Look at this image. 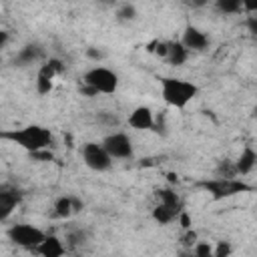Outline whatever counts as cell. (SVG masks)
<instances>
[{
    "label": "cell",
    "mask_w": 257,
    "mask_h": 257,
    "mask_svg": "<svg viewBox=\"0 0 257 257\" xmlns=\"http://www.w3.org/2000/svg\"><path fill=\"white\" fill-rule=\"evenodd\" d=\"M2 139L12 141L14 145L22 147L28 153H34V151H40V149H50L54 145L52 131L46 128V126H40V124H28V126H22V128L4 131Z\"/></svg>",
    "instance_id": "obj_1"
},
{
    "label": "cell",
    "mask_w": 257,
    "mask_h": 257,
    "mask_svg": "<svg viewBox=\"0 0 257 257\" xmlns=\"http://www.w3.org/2000/svg\"><path fill=\"white\" fill-rule=\"evenodd\" d=\"M199 86L177 76H165L161 78V96L169 106L185 108L193 98H197Z\"/></svg>",
    "instance_id": "obj_2"
},
{
    "label": "cell",
    "mask_w": 257,
    "mask_h": 257,
    "mask_svg": "<svg viewBox=\"0 0 257 257\" xmlns=\"http://www.w3.org/2000/svg\"><path fill=\"white\" fill-rule=\"evenodd\" d=\"M199 187L205 189L215 201H223V199H229L233 195L251 191V187L237 177H215L209 181H201Z\"/></svg>",
    "instance_id": "obj_3"
},
{
    "label": "cell",
    "mask_w": 257,
    "mask_h": 257,
    "mask_svg": "<svg viewBox=\"0 0 257 257\" xmlns=\"http://www.w3.org/2000/svg\"><path fill=\"white\" fill-rule=\"evenodd\" d=\"M6 235H8V239H10L14 245H18V247H22V249H32V251H34V249L44 241V237H46V233H44L42 229H38V227H34V225H28V223L10 225L8 231H6Z\"/></svg>",
    "instance_id": "obj_4"
},
{
    "label": "cell",
    "mask_w": 257,
    "mask_h": 257,
    "mask_svg": "<svg viewBox=\"0 0 257 257\" xmlns=\"http://www.w3.org/2000/svg\"><path fill=\"white\" fill-rule=\"evenodd\" d=\"M82 82L94 86L98 94H112L118 88V74L106 66H92L82 74Z\"/></svg>",
    "instance_id": "obj_5"
},
{
    "label": "cell",
    "mask_w": 257,
    "mask_h": 257,
    "mask_svg": "<svg viewBox=\"0 0 257 257\" xmlns=\"http://www.w3.org/2000/svg\"><path fill=\"white\" fill-rule=\"evenodd\" d=\"M82 161L90 171H108L112 165V157L104 149L102 143H84L82 145Z\"/></svg>",
    "instance_id": "obj_6"
},
{
    "label": "cell",
    "mask_w": 257,
    "mask_h": 257,
    "mask_svg": "<svg viewBox=\"0 0 257 257\" xmlns=\"http://www.w3.org/2000/svg\"><path fill=\"white\" fill-rule=\"evenodd\" d=\"M102 145L112 159H133L135 157L133 139L126 133H110L102 139Z\"/></svg>",
    "instance_id": "obj_7"
},
{
    "label": "cell",
    "mask_w": 257,
    "mask_h": 257,
    "mask_svg": "<svg viewBox=\"0 0 257 257\" xmlns=\"http://www.w3.org/2000/svg\"><path fill=\"white\" fill-rule=\"evenodd\" d=\"M22 197L24 193L10 183H4L0 187V221H6L10 217V213L22 203Z\"/></svg>",
    "instance_id": "obj_8"
},
{
    "label": "cell",
    "mask_w": 257,
    "mask_h": 257,
    "mask_svg": "<svg viewBox=\"0 0 257 257\" xmlns=\"http://www.w3.org/2000/svg\"><path fill=\"white\" fill-rule=\"evenodd\" d=\"M181 42L185 44V48L187 50H195V52H203L207 46H209V36L203 32V30H199L197 26H187L185 30H183V38H181Z\"/></svg>",
    "instance_id": "obj_9"
},
{
    "label": "cell",
    "mask_w": 257,
    "mask_h": 257,
    "mask_svg": "<svg viewBox=\"0 0 257 257\" xmlns=\"http://www.w3.org/2000/svg\"><path fill=\"white\" fill-rule=\"evenodd\" d=\"M128 126L131 128H137V131H151L155 126V116H153V110L145 104L137 106L131 114H128Z\"/></svg>",
    "instance_id": "obj_10"
},
{
    "label": "cell",
    "mask_w": 257,
    "mask_h": 257,
    "mask_svg": "<svg viewBox=\"0 0 257 257\" xmlns=\"http://www.w3.org/2000/svg\"><path fill=\"white\" fill-rule=\"evenodd\" d=\"M42 56H44V48H42L40 44H36V42H32V44H24V46L16 52V56H14V64H16V66H28V64H32V62L40 60Z\"/></svg>",
    "instance_id": "obj_11"
},
{
    "label": "cell",
    "mask_w": 257,
    "mask_h": 257,
    "mask_svg": "<svg viewBox=\"0 0 257 257\" xmlns=\"http://www.w3.org/2000/svg\"><path fill=\"white\" fill-rule=\"evenodd\" d=\"M36 253H40L42 257H60L66 253V245L56 237V235H46L44 241L34 249Z\"/></svg>",
    "instance_id": "obj_12"
},
{
    "label": "cell",
    "mask_w": 257,
    "mask_h": 257,
    "mask_svg": "<svg viewBox=\"0 0 257 257\" xmlns=\"http://www.w3.org/2000/svg\"><path fill=\"white\" fill-rule=\"evenodd\" d=\"M183 211V207H171V205H165V203H159L155 209H153V219L159 223V225H169L173 223L175 219H179V213Z\"/></svg>",
    "instance_id": "obj_13"
},
{
    "label": "cell",
    "mask_w": 257,
    "mask_h": 257,
    "mask_svg": "<svg viewBox=\"0 0 257 257\" xmlns=\"http://www.w3.org/2000/svg\"><path fill=\"white\" fill-rule=\"evenodd\" d=\"M257 165V153L251 149V147H245L241 151V155L235 159V167H237V173L239 175H249Z\"/></svg>",
    "instance_id": "obj_14"
},
{
    "label": "cell",
    "mask_w": 257,
    "mask_h": 257,
    "mask_svg": "<svg viewBox=\"0 0 257 257\" xmlns=\"http://www.w3.org/2000/svg\"><path fill=\"white\" fill-rule=\"evenodd\" d=\"M189 50L185 48L183 42H169V54H167V62L171 66H183L187 62Z\"/></svg>",
    "instance_id": "obj_15"
},
{
    "label": "cell",
    "mask_w": 257,
    "mask_h": 257,
    "mask_svg": "<svg viewBox=\"0 0 257 257\" xmlns=\"http://www.w3.org/2000/svg\"><path fill=\"white\" fill-rule=\"evenodd\" d=\"M74 213L72 197H58L54 203V217L56 219H68Z\"/></svg>",
    "instance_id": "obj_16"
},
{
    "label": "cell",
    "mask_w": 257,
    "mask_h": 257,
    "mask_svg": "<svg viewBox=\"0 0 257 257\" xmlns=\"http://www.w3.org/2000/svg\"><path fill=\"white\" fill-rule=\"evenodd\" d=\"M157 199H159V203H165V205H171V207H183L181 197H179L177 191L171 189V187L159 189V191H157Z\"/></svg>",
    "instance_id": "obj_17"
},
{
    "label": "cell",
    "mask_w": 257,
    "mask_h": 257,
    "mask_svg": "<svg viewBox=\"0 0 257 257\" xmlns=\"http://www.w3.org/2000/svg\"><path fill=\"white\" fill-rule=\"evenodd\" d=\"M88 241V233L84 229H72L66 233V247L70 249H80L82 245H86Z\"/></svg>",
    "instance_id": "obj_18"
},
{
    "label": "cell",
    "mask_w": 257,
    "mask_h": 257,
    "mask_svg": "<svg viewBox=\"0 0 257 257\" xmlns=\"http://www.w3.org/2000/svg\"><path fill=\"white\" fill-rule=\"evenodd\" d=\"M221 14H239L243 10V0H213Z\"/></svg>",
    "instance_id": "obj_19"
},
{
    "label": "cell",
    "mask_w": 257,
    "mask_h": 257,
    "mask_svg": "<svg viewBox=\"0 0 257 257\" xmlns=\"http://www.w3.org/2000/svg\"><path fill=\"white\" fill-rule=\"evenodd\" d=\"M237 167H235V161L231 159H221L215 167V177H237Z\"/></svg>",
    "instance_id": "obj_20"
},
{
    "label": "cell",
    "mask_w": 257,
    "mask_h": 257,
    "mask_svg": "<svg viewBox=\"0 0 257 257\" xmlns=\"http://www.w3.org/2000/svg\"><path fill=\"white\" fill-rule=\"evenodd\" d=\"M96 122L102 124V126L112 128V126H116V124L120 122V118H118V114L112 112V110H98V112H96Z\"/></svg>",
    "instance_id": "obj_21"
},
{
    "label": "cell",
    "mask_w": 257,
    "mask_h": 257,
    "mask_svg": "<svg viewBox=\"0 0 257 257\" xmlns=\"http://www.w3.org/2000/svg\"><path fill=\"white\" fill-rule=\"evenodd\" d=\"M116 18L120 22H133L137 18V8L133 4H122L118 10H116Z\"/></svg>",
    "instance_id": "obj_22"
},
{
    "label": "cell",
    "mask_w": 257,
    "mask_h": 257,
    "mask_svg": "<svg viewBox=\"0 0 257 257\" xmlns=\"http://www.w3.org/2000/svg\"><path fill=\"white\" fill-rule=\"evenodd\" d=\"M191 251H193V255H197V257H213V247H211L209 243H203V241H197Z\"/></svg>",
    "instance_id": "obj_23"
},
{
    "label": "cell",
    "mask_w": 257,
    "mask_h": 257,
    "mask_svg": "<svg viewBox=\"0 0 257 257\" xmlns=\"http://www.w3.org/2000/svg\"><path fill=\"white\" fill-rule=\"evenodd\" d=\"M231 253H233V247H231L229 241H219L217 247L213 249V257H227Z\"/></svg>",
    "instance_id": "obj_24"
},
{
    "label": "cell",
    "mask_w": 257,
    "mask_h": 257,
    "mask_svg": "<svg viewBox=\"0 0 257 257\" xmlns=\"http://www.w3.org/2000/svg\"><path fill=\"white\" fill-rule=\"evenodd\" d=\"M30 157H32L34 161H40V163H50V161H54V153L48 151V149L34 151V153H30Z\"/></svg>",
    "instance_id": "obj_25"
},
{
    "label": "cell",
    "mask_w": 257,
    "mask_h": 257,
    "mask_svg": "<svg viewBox=\"0 0 257 257\" xmlns=\"http://www.w3.org/2000/svg\"><path fill=\"white\" fill-rule=\"evenodd\" d=\"M197 241H199V237H197V233H195L193 229H185V233H183V237H181V243H183L185 247H189V249H193Z\"/></svg>",
    "instance_id": "obj_26"
},
{
    "label": "cell",
    "mask_w": 257,
    "mask_h": 257,
    "mask_svg": "<svg viewBox=\"0 0 257 257\" xmlns=\"http://www.w3.org/2000/svg\"><path fill=\"white\" fill-rule=\"evenodd\" d=\"M36 90H38V94H48L52 90V80L50 78L36 76Z\"/></svg>",
    "instance_id": "obj_27"
},
{
    "label": "cell",
    "mask_w": 257,
    "mask_h": 257,
    "mask_svg": "<svg viewBox=\"0 0 257 257\" xmlns=\"http://www.w3.org/2000/svg\"><path fill=\"white\" fill-rule=\"evenodd\" d=\"M78 90H80V94H82V96H88V98H92V96H96V94H98V90H96L94 86L86 84V82H80Z\"/></svg>",
    "instance_id": "obj_28"
},
{
    "label": "cell",
    "mask_w": 257,
    "mask_h": 257,
    "mask_svg": "<svg viewBox=\"0 0 257 257\" xmlns=\"http://www.w3.org/2000/svg\"><path fill=\"white\" fill-rule=\"evenodd\" d=\"M179 2L187 8H191V10H197V8H203V6L209 4V0H179Z\"/></svg>",
    "instance_id": "obj_29"
},
{
    "label": "cell",
    "mask_w": 257,
    "mask_h": 257,
    "mask_svg": "<svg viewBox=\"0 0 257 257\" xmlns=\"http://www.w3.org/2000/svg\"><path fill=\"white\" fill-rule=\"evenodd\" d=\"M86 56H88L90 60H96V62H98V60L104 58V52H102L100 48H94V46H92V48H86Z\"/></svg>",
    "instance_id": "obj_30"
},
{
    "label": "cell",
    "mask_w": 257,
    "mask_h": 257,
    "mask_svg": "<svg viewBox=\"0 0 257 257\" xmlns=\"http://www.w3.org/2000/svg\"><path fill=\"white\" fill-rule=\"evenodd\" d=\"M155 54L161 56V58H167V54H169V42H157Z\"/></svg>",
    "instance_id": "obj_31"
},
{
    "label": "cell",
    "mask_w": 257,
    "mask_h": 257,
    "mask_svg": "<svg viewBox=\"0 0 257 257\" xmlns=\"http://www.w3.org/2000/svg\"><path fill=\"white\" fill-rule=\"evenodd\" d=\"M179 223H181L183 229H191V217H189L187 211H181L179 213Z\"/></svg>",
    "instance_id": "obj_32"
},
{
    "label": "cell",
    "mask_w": 257,
    "mask_h": 257,
    "mask_svg": "<svg viewBox=\"0 0 257 257\" xmlns=\"http://www.w3.org/2000/svg\"><path fill=\"white\" fill-rule=\"evenodd\" d=\"M243 10L249 14H257V0H243Z\"/></svg>",
    "instance_id": "obj_33"
},
{
    "label": "cell",
    "mask_w": 257,
    "mask_h": 257,
    "mask_svg": "<svg viewBox=\"0 0 257 257\" xmlns=\"http://www.w3.org/2000/svg\"><path fill=\"white\" fill-rule=\"evenodd\" d=\"M247 28H249V32H251V34H255V36H257V16H251V18L247 20Z\"/></svg>",
    "instance_id": "obj_34"
},
{
    "label": "cell",
    "mask_w": 257,
    "mask_h": 257,
    "mask_svg": "<svg viewBox=\"0 0 257 257\" xmlns=\"http://www.w3.org/2000/svg\"><path fill=\"white\" fill-rule=\"evenodd\" d=\"M72 205H74V213H78V211H82V207H84V203L78 199V197H72Z\"/></svg>",
    "instance_id": "obj_35"
},
{
    "label": "cell",
    "mask_w": 257,
    "mask_h": 257,
    "mask_svg": "<svg viewBox=\"0 0 257 257\" xmlns=\"http://www.w3.org/2000/svg\"><path fill=\"white\" fill-rule=\"evenodd\" d=\"M8 42V32H0V48H4Z\"/></svg>",
    "instance_id": "obj_36"
},
{
    "label": "cell",
    "mask_w": 257,
    "mask_h": 257,
    "mask_svg": "<svg viewBox=\"0 0 257 257\" xmlns=\"http://www.w3.org/2000/svg\"><path fill=\"white\" fill-rule=\"evenodd\" d=\"M251 116H253V118H255V120H257V104H255V106H253V110H251Z\"/></svg>",
    "instance_id": "obj_37"
}]
</instances>
